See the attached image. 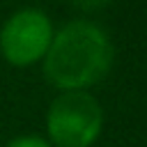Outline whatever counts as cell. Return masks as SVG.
<instances>
[{"mask_svg": "<svg viewBox=\"0 0 147 147\" xmlns=\"http://www.w3.org/2000/svg\"><path fill=\"white\" fill-rule=\"evenodd\" d=\"M53 39V25L39 9H21L0 30V51L7 62L28 67L46 55Z\"/></svg>", "mask_w": 147, "mask_h": 147, "instance_id": "3957f363", "label": "cell"}, {"mask_svg": "<svg viewBox=\"0 0 147 147\" xmlns=\"http://www.w3.org/2000/svg\"><path fill=\"white\" fill-rule=\"evenodd\" d=\"M48 138L57 147H90L103 124L96 99L83 90L60 94L48 108Z\"/></svg>", "mask_w": 147, "mask_h": 147, "instance_id": "7a4b0ae2", "label": "cell"}, {"mask_svg": "<svg viewBox=\"0 0 147 147\" xmlns=\"http://www.w3.org/2000/svg\"><path fill=\"white\" fill-rule=\"evenodd\" d=\"M113 64V46L106 32L90 21H71L44 55V74L51 85L71 92L99 83Z\"/></svg>", "mask_w": 147, "mask_h": 147, "instance_id": "6da1fadb", "label": "cell"}, {"mask_svg": "<svg viewBox=\"0 0 147 147\" xmlns=\"http://www.w3.org/2000/svg\"><path fill=\"white\" fill-rule=\"evenodd\" d=\"M7 147H51V145L39 136H21V138H14Z\"/></svg>", "mask_w": 147, "mask_h": 147, "instance_id": "277c9868", "label": "cell"}, {"mask_svg": "<svg viewBox=\"0 0 147 147\" xmlns=\"http://www.w3.org/2000/svg\"><path fill=\"white\" fill-rule=\"evenodd\" d=\"M76 7H80V9H85V11H90V9H99V7H103V5H108L110 0H71Z\"/></svg>", "mask_w": 147, "mask_h": 147, "instance_id": "5b68a950", "label": "cell"}]
</instances>
